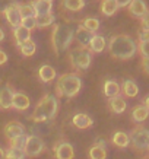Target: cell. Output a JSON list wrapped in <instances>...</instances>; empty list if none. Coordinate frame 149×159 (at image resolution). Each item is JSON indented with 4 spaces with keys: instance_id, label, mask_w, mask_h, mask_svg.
<instances>
[{
    "instance_id": "6da1fadb",
    "label": "cell",
    "mask_w": 149,
    "mask_h": 159,
    "mask_svg": "<svg viewBox=\"0 0 149 159\" xmlns=\"http://www.w3.org/2000/svg\"><path fill=\"white\" fill-rule=\"evenodd\" d=\"M108 51H110L111 57L117 58V60H129L136 54L137 45L132 37L126 34H117L110 38Z\"/></svg>"
},
{
    "instance_id": "7a4b0ae2",
    "label": "cell",
    "mask_w": 149,
    "mask_h": 159,
    "mask_svg": "<svg viewBox=\"0 0 149 159\" xmlns=\"http://www.w3.org/2000/svg\"><path fill=\"white\" fill-rule=\"evenodd\" d=\"M58 111V99L53 93L44 95L35 105L34 112H32V121L35 123H45V121L53 120Z\"/></svg>"
},
{
    "instance_id": "3957f363",
    "label": "cell",
    "mask_w": 149,
    "mask_h": 159,
    "mask_svg": "<svg viewBox=\"0 0 149 159\" xmlns=\"http://www.w3.org/2000/svg\"><path fill=\"white\" fill-rule=\"evenodd\" d=\"M73 38H75V31L70 25L57 24L51 32V45L56 54H60L70 47Z\"/></svg>"
},
{
    "instance_id": "277c9868",
    "label": "cell",
    "mask_w": 149,
    "mask_h": 159,
    "mask_svg": "<svg viewBox=\"0 0 149 159\" xmlns=\"http://www.w3.org/2000/svg\"><path fill=\"white\" fill-rule=\"evenodd\" d=\"M82 89V79L76 73H66L58 77L56 83V97L73 98Z\"/></svg>"
},
{
    "instance_id": "5b68a950",
    "label": "cell",
    "mask_w": 149,
    "mask_h": 159,
    "mask_svg": "<svg viewBox=\"0 0 149 159\" xmlns=\"http://www.w3.org/2000/svg\"><path fill=\"white\" fill-rule=\"evenodd\" d=\"M69 61H70V66H72L76 72L86 70V69L91 66V61H92L91 51L88 48H83V47L73 48L72 51H70V54H69Z\"/></svg>"
},
{
    "instance_id": "8992f818",
    "label": "cell",
    "mask_w": 149,
    "mask_h": 159,
    "mask_svg": "<svg viewBox=\"0 0 149 159\" xmlns=\"http://www.w3.org/2000/svg\"><path fill=\"white\" fill-rule=\"evenodd\" d=\"M130 137V145L137 152H143L148 150L149 148V130L143 125H137L135 127L132 133L129 134Z\"/></svg>"
},
{
    "instance_id": "52a82bcc",
    "label": "cell",
    "mask_w": 149,
    "mask_h": 159,
    "mask_svg": "<svg viewBox=\"0 0 149 159\" xmlns=\"http://www.w3.org/2000/svg\"><path fill=\"white\" fill-rule=\"evenodd\" d=\"M45 150V145H44V140L37 134H31L26 137V143H25L24 152L26 156L29 158H35L41 155Z\"/></svg>"
},
{
    "instance_id": "ba28073f",
    "label": "cell",
    "mask_w": 149,
    "mask_h": 159,
    "mask_svg": "<svg viewBox=\"0 0 149 159\" xmlns=\"http://www.w3.org/2000/svg\"><path fill=\"white\" fill-rule=\"evenodd\" d=\"M53 152H54V158L56 159H73L75 158V149L66 140L57 142L53 148Z\"/></svg>"
},
{
    "instance_id": "9c48e42d",
    "label": "cell",
    "mask_w": 149,
    "mask_h": 159,
    "mask_svg": "<svg viewBox=\"0 0 149 159\" xmlns=\"http://www.w3.org/2000/svg\"><path fill=\"white\" fill-rule=\"evenodd\" d=\"M5 15V19L6 22L10 25V28H18L21 26V22H22V16H21V9H19V3H15L10 7L3 12Z\"/></svg>"
},
{
    "instance_id": "30bf717a",
    "label": "cell",
    "mask_w": 149,
    "mask_h": 159,
    "mask_svg": "<svg viewBox=\"0 0 149 159\" xmlns=\"http://www.w3.org/2000/svg\"><path fill=\"white\" fill-rule=\"evenodd\" d=\"M3 133H5L6 139L10 142V140H13V139H16V137H19V136L25 134V127L19 121H9V123L5 125Z\"/></svg>"
},
{
    "instance_id": "8fae6325",
    "label": "cell",
    "mask_w": 149,
    "mask_h": 159,
    "mask_svg": "<svg viewBox=\"0 0 149 159\" xmlns=\"http://www.w3.org/2000/svg\"><path fill=\"white\" fill-rule=\"evenodd\" d=\"M13 93L12 88L7 83L0 82V110H9L12 108V101H13Z\"/></svg>"
},
{
    "instance_id": "7c38bea8",
    "label": "cell",
    "mask_w": 149,
    "mask_h": 159,
    "mask_svg": "<svg viewBox=\"0 0 149 159\" xmlns=\"http://www.w3.org/2000/svg\"><path fill=\"white\" fill-rule=\"evenodd\" d=\"M12 107L18 111H25L31 107V99H29V97L26 93H24V92H15Z\"/></svg>"
},
{
    "instance_id": "4fadbf2b",
    "label": "cell",
    "mask_w": 149,
    "mask_h": 159,
    "mask_svg": "<svg viewBox=\"0 0 149 159\" xmlns=\"http://www.w3.org/2000/svg\"><path fill=\"white\" fill-rule=\"evenodd\" d=\"M94 32H91V31H88L86 28H83V26H79V28L76 29V32H75V38H76L77 44L81 45V47H83V48H88V45H89V43H91V39L94 38Z\"/></svg>"
},
{
    "instance_id": "5bb4252c",
    "label": "cell",
    "mask_w": 149,
    "mask_h": 159,
    "mask_svg": "<svg viewBox=\"0 0 149 159\" xmlns=\"http://www.w3.org/2000/svg\"><path fill=\"white\" fill-rule=\"evenodd\" d=\"M72 124L75 125L76 129H79V130H85V129L92 127L94 120H92L88 114H85V112H77V114H75V116H73Z\"/></svg>"
},
{
    "instance_id": "9a60e30c",
    "label": "cell",
    "mask_w": 149,
    "mask_h": 159,
    "mask_svg": "<svg viewBox=\"0 0 149 159\" xmlns=\"http://www.w3.org/2000/svg\"><path fill=\"white\" fill-rule=\"evenodd\" d=\"M127 7H129L130 15L135 16V18H142L148 12V6L143 0H132V3Z\"/></svg>"
},
{
    "instance_id": "2e32d148",
    "label": "cell",
    "mask_w": 149,
    "mask_h": 159,
    "mask_svg": "<svg viewBox=\"0 0 149 159\" xmlns=\"http://www.w3.org/2000/svg\"><path fill=\"white\" fill-rule=\"evenodd\" d=\"M102 91H104V95H105L108 99H111V98H115V97L120 95L121 88L115 80H111L110 79V80H105V82H104Z\"/></svg>"
},
{
    "instance_id": "e0dca14e",
    "label": "cell",
    "mask_w": 149,
    "mask_h": 159,
    "mask_svg": "<svg viewBox=\"0 0 149 159\" xmlns=\"http://www.w3.org/2000/svg\"><path fill=\"white\" fill-rule=\"evenodd\" d=\"M56 75H57V73H56V69H54L53 66H50V64H44L38 70L40 80H43L44 83L53 82L54 79H56Z\"/></svg>"
},
{
    "instance_id": "ac0fdd59",
    "label": "cell",
    "mask_w": 149,
    "mask_h": 159,
    "mask_svg": "<svg viewBox=\"0 0 149 159\" xmlns=\"http://www.w3.org/2000/svg\"><path fill=\"white\" fill-rule=\"evenodd\" d=\"M121 92H123V95L127 98H135L137 97V93H139V86L136 85L135 80H132V79H126L123 85H121Z\"/></svg>"
},
{
    "instance_id": "d6986e66",
    "label": "cell",
    "mask_w": 149,
    "mask_h": 159,
    "mask_svg": "<svg viewBox=\"0 0 149 159\" xmlns=\"http://www.w3.org/2000/svg\"><path fill=\"white\" fill-rule=\"evenodd\" d=\"M111 143L114 146H117V148H120V149H124V148H127L130 145V137L124 131H120V130L114 131V134L111 137Z\"/></svg>"
},
{
    "instance_id": "ffe728a7",
    "label": "cell",
    "mask_w": 149,
    "mask_h": 159,
    "mask_svg": "<svg viewBox=\"0 0 149 159\" xmlns=\"http://www.w3.org/2000/svg\"><path fill=\"white\" fill-rule=\"evenodd\" d=\"M108 108L114 114H123L126 111V108H127V104H126V101L121 97H115L108 99Z\"/></svg>"
},
{
    "instance_id": "44dd1931",
    "label": "cell",
    "mask_w": 149,
    "mask_h": 159,
    "mask_svg": "<svg viewBox=\"0 0 149 159\" xmlns=\"http://www.w3.org/2000/svg\"><path fill=\"white\" fill-rule=\"evenodd\" d=\"M148 117H149V110L143 104H139V105H136L132 110V120L135 123H143L145 120H148Z\"/></svg>"
},
{
    "instance_id": "7402d4cb",
    "label": "cell",
    "mask_w": 149,
    "mask_h": 159,
    "mask_svg": "<svg viewBox=\"0 0 149 159\" xmlns=\"http://www.w3.org/2000/svg\"><path fill=\"white\" fill-rule=\"evenodd\" d=\"M13 38H15V43H16V45L19 47L21 44L26 43L28 39H31V31L26 28H24L22 25L21 26H18V28L13 29Z\"/></svg>"
},
{
    "instance_id": "603a6c76",
    "label": "cell",
    "mask_w": 149,
    "mask_h": 159,
    "mask_svg": "<svg viewBox=\"0 0 149 159\" xmlns=\"http://www.w3.org/2000/svg\"><path fill=\"white\" fill-rule=\"evenodd\" d=\"M88 48L91 53H101L105 48V38L102 35H94V38L91 39V43L88 45Z\"/></svg>"
},
{
    "instance_id": "cb8c5ba5",
    "label": "cell",
    "mask_w": 149,
    "mask_h": 159,
    "mask_svg": "<svg viewBox=\"0 0 149 159\" xmlns=\"http://www.w3.org/2000/svg\"><path fill=\"white\" fill-rule=\"evenodd\" d=\"M31 5L34 6L35 13L37 15L51 13V9H53V3H48V2H45V0H32Z\"/></svg>"
},
{
    "instance_id": "d4e9b609",
    "label": "cell",
    "mask_w": 149,
    "mask_h": 159,
    "mask_svg": "<svg viewBox=\"0 0 149 159\" xmlns=\"http://www.w3.org/2000/svg\"><path fill=\"white\" fill-rule=\"evenodd\" d=\"M120 9L115 0H102L101 3V13L104 16H113V15Z\"/></svg>"
},
{
    "instance_id": "484cf974",
    "label": "cell",
    "mask_w": 149,
    "mask_h": 159,
    "mask_svg": "<svg viewBox=\"0 0 149 159\" xmlns=\"http://www.w3.org/2000/svg\"><path fill=\"white\" fill-rule=\"evenodd\" d=\"M85 0H62V7L68 12H79L83 9Z\"/></svg>"
},
{
    "instance_id": "4316f807",
    "label": "cell",
    "mask_w": 149,
    "mask_h": 159,
    "mask_svg": "<svg viewBox=\"0 0 149 159\" xmlns=\"http://www.w3.org/2000/svg\"><path fill=\"white\" fill-rule=\"evenodd\" d=\"M56 20V16L51 13H47V15H37L35 16V22H37V28H47L50 25L54 24Z\"/></svg>"
},
{
    "instance_id": "83f0119b",
    "label": "cell",
    "mask_w": 149,
    "mask_h": 159,
    "mask_svg": "<svg viewBox=\"0 0 149 159\" xmlns=\"http://www.w3.org/2000/svg\"><path fill=\"white\" fill-rule=\"evenodd\" d=\"M19 51L25 57H31V56H34L35 51H37V44H35L32 39H28L26 43L19 45Z\"/></svg>"
},
{
    "instance_id": "f1b7e54d",
    "label": "cell",
    "mask_w": 149,
    "mask_h": 159,
    "mask_svg": "<svg viewBox=\"0 0 149 159\" xmlns=\"http://www.w3.org/2000/svg\"><path fill=\"white\" fill-rule=\"evenodd\" d=\"M88 156L89 159H107V149L92 145L88 150Z\"/></svg>"
},
{
    "instance_id": "f546056e",
    "label": "cell",
    "mask_w": 149,
    "mask_h": 159,
    "mask_svg": "<svg viewBox=\"0 0 149 159\" xmlns=\"http://www.w3.org/2000/svg\"><path fill=\"white\" fill-rule=\"evenodd\" d=\"M25 158H26V155H25L24 149H18V148L9 146L5 150V159H25Z\"/></svg>"
},
{
    "instance_id": "4dcf8cb0",
    "label": "cell",
    "mask_w": 149,
    "mask_h": 159,
    "mask_svg": "<svg viewBox=\"0 0 149 159\" xmlns=\"http://www.w3.org/2000/svg\"><path fill=\"white\" fill-rule=\"evenodd\" d=\"M82 26L95 34L96 31L100 29V20L96 19V18H85L83 22H82Z\"/></svg>"
},
{
    "instance_id": "1f68e13d",
    "label": "cell",
    "mask_w": 149,
    "mask_h": 159,
    "mask_svg": "<svg viewBox=\"0 0 149 159\" xmlns=\"http://www.w3.org/2000/svg\"><path fill=\"white\" fill-rule=\"evenodd\" d=\"M19 9H21L22 19H25V18H35L37 16L34 6L31 5V3H28V5H19Z\"/></svg>"
},
{
    "instance_id": "d6a6232c",
    "label": "cell",
    "mask_w": 149,
    "mask_h": 159,
    "mask_svg": "<svg viewBox=\"0 0 149 159\" xmlns=\"http://www.w3.org/2000/svg\"><path fill=\"white\" fill-rule=\"evenodd\" d=\"M26 137H28L26 134H22V136H19V137H16V139L10 140L9 146H12V148H18V149H24L25 143H26Z\"/></svg>"
},
{
    "instance_id": "836d02e7",
    "label": "cell",
    "mask_w": 149,
    "mask_h": 159,
    "mask_svg": "<svg viewBox=\"0 0 149 159\" xmlns=\"http://www.w3.org/2000/svg\"><path fill=\"white\" fill-rule=\"evenodd\" d=\"M21 25L24 26V28L26 29H34L37 28V22H35V18H25V19H22V22H21Z\"/></svg>"
},
{
    "instance_id": "e575fe53",
    "label": "cell",
    "mask_w": 149,
    "mask_h": 159,
    "mask_svg": "<svg viewBox=\"0 0 149 159\" xmlns=\"http://www.w3.org/2000/svg\"><path fill=\"white\" fill-rule=\"evenodd\" d=\"M137 51L140 53L142 57H149V41H146V43H139Z\"/></svg>"
},
{
    "instance_id": "d590c367",
    "label": "cell",
    "mask_w": 149,
    "mask_h": 159,
    "mask_svg": "<svg viewBox=\"0 0 149 159\" xmlns=\"http://www.w3.org/2000/svg\"><path fill=\"white\" fill-rule=\"evenodd\" d=\"M15 3H18L16 0H0V12L3 13L7 7H10L12 5H15Z\"/></svg>"
},
{
    "instance_id": "8d00e7d4",
    "label": "cell",
    "mask_w": 149,
    "mask_h": 159,
    "mask_svg": "<svg viewBox=\"0 0 149 159\" xmlns=\"http://www.w3.org/2000/svg\"><path fill=\"white\" fill-rule=\"evenodd\" d=\"M137 37H139V43L149 41V29H140L139 32H137Z\"/></svg>"
},
{
    "instance_id": "74e56055",
    "label": "cell",
    "mask_w": 149,
    "mask_h": 159,
    "mask_svg": "<svg viewBox=\"0 0 149 159\" xmlns=\"http://www.w3.org/2000/svg\"><path fill=\"white\" fill-rule=\"evenodd\" d=\"M140 24H142L143 29H149V10L140 18Z\"/></svg>"
},
{
    "instance_id": "f35d334b",
    "label": "cell",
    "mask_w": 149,
    "mask_h": 159,
    "mask_svg": "<svg viewBox=\"0 0 149 159\" xmlns=\"http://www.w3.org/2000/svg\"><path fill=\"white\" fill-rule=\"evenodd\" d=\"M140 64H142V69H143L145 72L149 75V57H142V61H140Z\"/></svg>"
},
{
    "instance_id": "ab89813d",
    "label": "cell",
    "mask_w": 149,
    "mask_h": 159,
    "mask_svg": "<svg viewBox=\"0 0 149 159\" xmlns=\"http://www.w3.org/2000/svg\"><path fill=\"white\" fill-rule=\"evenodd\" d=\"M94 145H95V146H100V148H104V149H105L107 142H105V139H102V137H96V139L94 140Z\"/></svg>"
},
{
    "instance_id": "60d3db41",
    "label": "cell",
    "mask_w": 149,
    "mask_h": 159,
    "mask_svg": "<svg viewBox=\"0 0 149 159\" xmlns=\"http://www.w3.org/2000/svg\"><path fill=\"white\" fill-rule=\"evenodd\" d=\"M6 61H7V54L3 50H0V66H3Z\"/></svg>"
},
{
    "instance_id": "b9f144b4",
    "label": "cell",
    "mask_w": 149,
    "mask_h": 159,
    "mask_svg": "<svg viewBox=\"0 0 149 159\" xmlns=\"http://www.w3.org/2000/svg\"><path fill=\"white\" fill-rule=\"evenodd\" d=\"M115 2H117L119 7H127L132 3V0H115Z\"/></svg>"
},
{
    "instance_id": "7bdbcfd3",
    "label": "cell",
    "mask_w": 149,
    "mask_h": 159,
    "mask_svg": "<svg viewBox=\"0 0 149 159\" xmlns=\"http://www.w3.org/2000/svg\"><path fill=\"white\" fill-rule=\"evenodd\" d=\"M143 105H145V107H146V108H148V110H149V95H148V97H146V98H145V99H143Z\"/></svg>"
},
{
    "instance_id": "ee69618b",
    "label": "cell",
    "mask_w": 149,
    "mask_h": 159,
    "mask_svg": "<svg viewBox=\"0 0 149 159\" xmlns=\"http://www.w3.org/2000/svg\"><path fill=\"white\" fill-rule=\"evenodd\" d=\"M3 39H5V31H3V29L0 28V43H2Z\"/></svg>"
},
{
    "instance_id": "f6af8a7d",
    "label": "cell",
    "mask_w": 149,
    "mask_h": 159,
    "mask_svg": "<svg viewBox=\"0 0 149 159\" xmlns=\"http://www.w3.org/2000/svg\"><path fill=\"white\" fill-rule=\"evenodd\" d=\"M0 159H5V149L0 148Z\"/></svg>"
},
{
    "instance_id": "bcb514c9",
    "label": "cell",
    "mask_w": 149,
    "mask_h": 159,
    "mask_svg": "<svg viewBox=\"0 0 149 159\" xmlns=\"http://www.w3.org/2000/svg\"><path fill=\"white\" fill-rule=\"evenodd\" d=\"M45 2H48V3H51V2H53V0H45Z\"/></svg>"
},
{
    "instance_id": "7dc6e473",
    "label": "cell",
    "mask_w": 149,
    "mask_h": 159,
    "mask_svg": "<svg viewBox=\"0 0 149 159\" xmlns=\"http://www.w3.org/2000/svg\"><path fill=\"white\" fill-rule=\"evenodd\" d=\"M148 152H149V148H148Z\"/></svg>"
},
{
    "instance_id": "c3c4849f",
    "label": "cell",
    "mask_w": 149,
    "mask_h": 159,
    "mask_svg": "<svg viewBox=\"0 0 149 159\" xmlns=\"http://www.w3.org/2000/svg\"><path fill=\"white\" fill-rule=\"evenodd\" d=\"M145 159H148V158H145Z\"/></svg>"
}]
</instances>
